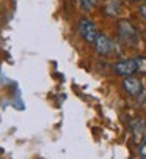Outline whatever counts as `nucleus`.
I'll use <instances>...</instances> for the list:
<instances>
[{"label":"nucleus","instance_id":"423d86ee","mask_svg":"<svg viewBox=\"0 0 146 159\" xmlns=\"http://www.w3.org/2000/svg\"><path fill=\"white\" fill-rule=\"evenodd\" d=\"M132 128H134V135H135V139L138 140L141 135H143V131H144V126H143V121L141 120H137L132 123Z\"/></svg>","mask_w":146,"mask_h":159},{"label":"nucleus","instance_id":"9b49d317","mask_svg":"<svg viewBox=\"0 0 146 159\" xmlns=\"http://www.w3.org/2000/svg\"><path fill=\"white\" fill-rule=\"evenodd\" d=\"M132 2H137V0H132Z\"/></svg>","mask_w":146,"mask_h":159},{"label":"nucleus","instance_id":"0eeeda50","mask_svg":"<svg viewBox=\"0 0 146 159\" xmlns=\"http://www.w3.org/2000/svg\"><path fill=\"white\" fill-rule=\"evenodd\" d=\"M135 65H137V71L141 74H146V57H137L134 58Z\"/></svg>","mask_w":146,"mask_h":159},{"label":"nucleus","instance_id":"7ed1b4c3","mask_svg":"<svg viewBox=\"0 0 146 159\" xmlns=\"http://www.w3.org/2000/svg\"><path fill=\"white\" fill-rule=\"evenodd\" d=\"M118 30H119L121 38H123L126 43H129V44H135L137 43V32L127 20H121Z\"/></svg>","mask_w":146,"mask_h":159},{"label":"nucleus","instance_id":"f257e3e1","mask_svg":"<svg viewBox=\"0 0 146 159\" xmlns=\"http://www.w3.org/2000/svg\"><path fill=\"white\" fill-rule=\"evenodd\" d=\"M79 32L83 36V39L88 41V43H94L96 38H97V35H99V33H97V30H96V25L93 24V20H90V19H82L80 20Z\"/></svg>","mask_w":146,"mask_h":159},{"label":"nucleus","instance_id":"39448f33","mask_svg":"<svg viewBox=\"0 0 146 159\" xmlns=\"http://www.w3.org/2000/svg\"><path fill=\"white\" fill-rule=\"evenodd\" d=\"M94 44H96V51L99 52L101 55H108V54L112 52V48H113L112 41H110L105 35H102V33L97 35V38H96Z\"/></svg>","mask_w":146,"mask_h":159},{"label":"nucleus","instance_id":"20e7f679","mask_svg":"<svg viewBox=\"0 0 146 159\" xmlns=\"http://www.w3.org/2000/svg\"><path fill=\"white\" fill-rule=\"evenodd\" d=\"M123 85H124V90H126L129 95H132V96H138V95L141 93V90H143L141 82H140L137 77H132V76L124 77Z\"/></svg>","mask_w":146,"mask_h":159},{"label":"nucleus","instance_id":"9d476101","mask_svg":"<svg viewBox=\"0 0 146 159\" xmlns=\"http://www.w3.org/2000/svg\"><path fill=\"white\" fill-rule=\"evenodd\" d=\"M141 14L146 17V7H141Z\"/></svg>","mask_w":146,"mask_h":159},{"label":"nucleus","instance_id":"f03ea898","mask_svg":"<svg viewBox=\"0 0 146 159\" xmlns=\"http://www.w3.org/2000/svg\"><path fill=\"white\" fill-rule=\"evenodd\" d=\"M115 73L118 76H123V77H129L134 73H137V65L135 60H121L115 65Z\"/></svg>","mask_w":146,"mask_h":159},{"label":"nucleus","instance_id":"1a4fd4ad","mask_svg":"<svg viewBox=\"0 0 146 159\" xmlns=\"http://www.w3.org/2000/svg\"><path fill=\"white\" fill-rule=\"evenodd\" d=\"M138 153L141 156V159H146V139L140 143V148H138Z\"/></svg>","mask_w":146,"mask_h":159},{"label":"nucleus","instance_id":"6e6552de","mask_svg":"<svg viewBox=\"0 0 146 159\" xmlns=\"http://www.w3.org/2000/svg\"><path fill=\"white\" fill-rule=\"evenodd\" d=\"M80 3H82V7H83L85 11H91L93 7L96 5V0H80Z\"/></svg>","mask_w":146,"mask_h":159}]
</instances>
